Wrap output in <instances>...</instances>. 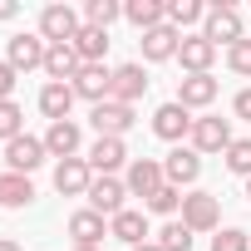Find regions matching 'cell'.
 Segmentation results:
<instances>
[{
	"label": "cell",
	"instance_id": "6da1fadb",
	"mask_svg": "<svg viewBox=\"0 0 251 251\" xmlns=\"http://www.w3.org/2000/svg\"><path fill=\"white\" fill-rule=\"evenodd\" d=\"M202 35L222 50H231L236 40H246V30H241V10L231 5V0H217V5H207V20H202Z\"/></svg>",
	"mask_w": 251,
	"mask_h": 251
},
{
	"label": "cell",
	"instance_id": "7a4b0ae2",
	"mask_svg": "<svg viewBox=\"0 0 251 251\" xmlns=\"http://www.w3.org/2000/svg\"><path fill=\"white\" fill-rule=\"evenodd\" d=\"M79 30H84V15L74 5H45L40 10V40L45 45H74Z\"/></svg>",
	"mask_w": 251,
	"mask_h": 251
},
{
	"label": "cell",
	"instance_id": "3957f363",
	"mask_svg": "<svg viewBox=\"0 0 251 251\" xmlns=\"http://www.w3.org/2000/svg\"><path fill=\"white\" fill-rule=\"evenodd\" d=\"M182 226L197 231H222V202L212 192H182Z\"/></svg>",
	"mask_w": 251,
	"mask_h": 251
},
{
	"label": "cell",
	"instance_id": "277c9868",
	"mask_svg": "<svg viewBox=\"0 0 251 251\" xmlns=\"http://www.w3.org/2000/svg\"><path fill=\"white\" fill-rule=\"evenodd\" d=\"M192 113L177 103V99H168V103H158V113H153V133L163 138V143H173V148H182V138H192Z\"/></svg>",
	"mask_w": 251,
	"mask_h": 251
},
{
	"label": "cell",
	"instance_id": "5b68a950",
	"mask_svg": "<svg viewBox=\"0 0 251 251\" xmlns=\"http://www.w3.org/2000/svg\"><path fill=\"white\" fill-rule=\"evenodd\" d=\"M89 123H94V133H99V138H123L138 118H133V108H128V103L103 99V103H94V108H89Z\"/></svg>",
	"mask_w": 251,
	"mask_h": 251
},
{
	"label": "cell",
	"instance_id": "8992f818",
	"mask_svg": "<svg viewBox=\"0 0 251 251\" xmlns=\"http://www.w3.org/2000/svg\"><path fill=\"white\" fill-rule=\"evenodd\" d=\"M231 143H236V138H231V118H197V123H192V143H187V148L207 158V153H226Z\"/></svg>",
	"mask_w": 251,
	"mask_h": 251
},
{
	"label": "cell",
	"instance_id": "52a82bcc",
	"mask_svg": "<svg viewBox=\"0 0 251 251\" xmlns=\"http://www.w3.org/2000/svg\"><path fill=\"white\" fill-rule=\"evenodd\" d=\"M45 40L40 35H10L5 40V64L15 69V74H30V69H45Z\"/></svg>",
	"mask_w": 251,
	"mask_h": 251
},
{
	"label": "cell",
	"instance_id": "ba28073f",
	"mask_svg": "<svg viewBox=\"0 0 251 251\" xmlns=\"http://www.w3.org/2000/svg\"><path fill=\"white\" fill-rule=\"evenodd\" d=\"M84 163L94 168V177H113L118 168H128V148H123V138H94V148L84 153Z\"/></svg>",
	"mask_w": 251,
	"mask_h": 251
},
{
	"label": "cell",
	"instance_id": "9c48e42d",
	"mask_svg": "<svg viewBox=\"0 0 251 251\" xmlns=\"http://www.w3.org/2000/svg\"><path fill=\"white\" fill-rule=\"evenodd\" d=\"M163 182H168V177H163V163H158V158H133L128 173H123V187H128V197H143V202H148Z\"/></svg>",
	"mask_w": 251,
	"mask_h": 251
},
{
	"label": "cell",
	"instance_id": "30bf717a",
	"mask_svg": "<svg viewBox=\"0 0 251 251\" xmlns=\"http://www.w3.org/2000/svg\"><path fill=\"white\" fill-rule=\"evenodd\" d=\"M69 89H74V99H84V103H103V99L113 94V69H108V64H84Z\"/></svg>",
	"mask_w": 251,
	"mask_h": 251
},
{
	"label": "cell",
	"instance_id": "8fae6325",
	"mask_svg": "<svg viewBox=\"0 0 251 251\" xmlns=\"http://www.w3.org/2000/svg\"><path fill=\"white\" fill-rule=\"evenodd\" d=\"M45 158H50V153H45V138L20 133V138H10V143H5V173H25V177H30Z\"/></svg>",
	"mask_w": 251,
	"mask_h": 251
},
{
	"label": "cell",
	"instance_id": "7c38bea8",
	"mask_svg": "<svg viewBox=\"0 0 251 251\" xmlns=\"http://www.w3.org/2000/svg\"><path fill=\"white\" fill-rule=\"evenodd\" d=\"M89 187H94V168H89L84 158L54 163V192H59V197H89Z\"/></svg>",
	"mask_w": 251,
	"mask_h": 251
},
{
	"label": "cell",
	"instance_id": "4fadbf2b",
	"mask_svg": "<svg viewBox=\"0 0 251 251\" xmlns=\"http://www.w3.org/2000/svg\"><path fill=\"white\" fill-rule=\"evenodd\" d=\"M177 59H182V69H187V74H212V64H217V45H212L202 30H197V35H182Z\"/></svg>",
	"mask_w": 251,
	"mask_h": 251
},
{
	"label": "cell",
	"instance_id": "5bb4252c",
	"mask_svg": "<svg viewBox=\"0 0 251 251\" xmlns=\"http://www.w3.org/2000/svg\"><path fill=\"white\" fill-rule=\"evenodd\" d=\"M79 148H84V133H79V123L74 118H64V123H50L45 128V153L50 158H79Z\"/></svg>",
	"mask_w": 251,
	"mask_h": 251
},
{
	"label": "cell",
	"instance_id": "9a60e30c",
	"mask_svg": "<svg viewBox=\"0 0 251 251\" xmlns=\"http://www.w3.org/2000/svg\"><path fill=\"white\" fill-rule=\"evenodd\" d=\"M177 45H182V35H177L173 25H158V30L138 35V50H143L148 64H168V59H177Z\"/></svg>",
	"mask_w": 251,
	"mask_h": 251
},
{
	"label": "cell",
	"instance_id": "2e32d148",
	"mask_svg": "<svg viewBox=\"0 0 251 251\" xmlns=\"http://www.w3.org/2000/svg\"><path fill=\"white\" fill-rule=\"evenodd\" d=\"M217 94H222V84H217L212 74H187V79L177 84V103H182L187 113H192V108H212Z\"/></svg>",
	"mask_w": 251,
	"mask_h": 251
},
{
	"label": "cell",
	"instance_id": "e0dca14e",
	"mask_svg": "<svg viewBox=\"0 0 251 251\" xmlns=\"http://www.w3.org/2000/svg\"><path fill=\"white\" fill-rule=\"evenodd\" d=\"M163 177H168L173 187H192V182L202 177V153H192V148H173V153L163 158Z\"/></svg>",
	"mask_w": 251,
	"mask_h": 251
},
{
	"label": "cell",
	"instance_id": "ac0fdd59",
	"mask_svg": "<svg viewBox=\"0 0 251 251\" xmlns=\"http://www.w3.org/2000/svg\"><path fill=\"white\" fill-rule=\"evenodd\" d=\"M123 197H128V187H123L118 177H94V187H89V207L99 217H108V222L123 212Z\"/></svg>",
	"mask_w": 251,
	"mask_h": 251
},
{
	"label": "cell",
	"instance_id": "d6986e66",
	"mask_svg": "<svg viewBox=\"0 0 251 251\" xmlns=\"http://www.w3.org/2000/svg\"><path fill=\"white\" fill-rule=\"evenodd\" d=\"M79 69H84V59H79L74 45H50V50H45V74H50V84H74Z\"/></svg>",
	"mask_w": 251,
	"mask_h": 251
},
{
	"label": "cell",
	"instance_id": "ffe728a7",
	"mask_svg": "<svg viewBox=\"0 0 251 251\" xmlns=\"http://www.w3.org/2000/svg\"><path fill=\"white\" fill-rule=\"evenodd\" d=\"M143 94H148V74H143V64H118V69H113V94H108V99H118V103L133 108Z\"/></svg>",
	"mask_w": 251,
	"mask_h": 251
},
{
	"label": "cell",
	"instance_id": "44dd1931",
	"mask_svg": "<svg viewBox=\"0 0 251 251\" xmlns=\"http://www.w3.org/2000/svg\"><path fill=\"white\" fill-rule=\"evenodd\" d=\"M123 20H128L138 35H148V30L168 25V5L163 0H123Z\"/></svg>",
	"mask_w": 251,
	"mask_h": 251
},
{
	"label": "cell",
	"instance_id": "7402d4cb",
	"mask_svg": "<svg viewBox=\"0 0 251 251\" xmlns=\"http://www.w3.org/2000/svg\"><path fill=\"white\" fill-rule=\"evenodd\" d=\"M108 236H118L128 251H133V246H143V241H148V212H133V207H123V212L108 222Z\"/></svg>",
	"mask_w": 251,
	"mask_h": 251
},
{
	"label": "cell",
	"instance_id": "603a6c76",
	"mask_svg": "<svg viewBox=\"0 0 251 251\" xmlns=\"http://www.w3.org/2000/svg\"><path fill=\"white\" fill-rule=\"evenodd\" d=\"M69 236H74V246H99V241L108 236V222H103L94 207H79V212L69 217Z\"/></svg>",
	"mask_w": 251,
	"mask_h": 251
},
{
	"label": "cell",
	"instance_id": "cb8c5ba5",
	"mask_svg": "<svg viewBox=\"0 0 251 251\" xmlns=\"http://www.w3.org/2000/svg\"><path fill=\"white\" fill-rule=\"evenodd\" d=\"M69 108H74V89H69V84H45V89H40V113H45L50 123H64Z\"/></svg>",
	"mask_w": 251,
	"mask_h": 251
},
{
	"label": "cell",
	"instance_id": "d4e9b609",
	"mask_svg": "<svg viewBox=\"0 0 251 251\" xmlns=\"http://www.w3.org/2000/svg\"><path fill=\"white\" fill-rule=\"evenodd\" d=\"M0 202L5 207H30L35 202V182L25 173H0Z\"/></svg>",
	"mask_w": 251,
	"mask_h": 251
},
{
	"label": "cell",
	"instance_id": "484cf974",
	"mask_svg": "<svg viewBox=\"0 0 251 251\" xmlns=\"http://www.w3.org/2000/svg\"><path fill=\"white\" fill-rule=\"evenodd\" d=\"M74 50H79V59H84V64H103V54H108V30L84 25V30L74 35Z\"/></svg>",
	"mask_w": 251,
	"mask_h": 251
},
{
	"label": "cell",
	"instance_id": "4316f807",
	"mask_svg": "<svg viewBox=\"0 0 251 251\" xmlns=\"http://www.w3.org/2000/svg\"><path fill=\"white\" fill-rule=\"evenodd\" d=\"M207 20V5H202V0H168V25L182 35L187 25H202Z\"/></svg>",
	"mask_w": 251,
	"mask_h": 251
},
{
	"label": "cell",
	"instance_id": "83f0119b",
	"mask_svg": "<svg viewBox=\"0 0 251 251\" xmlns=\"http://www.w3.org/2000/svg\"><path fill=\"white\" fill-rule=\"evenodd\" d=\"M118 15H123L118 0H89V5H84V25H94V30H108Z\"/></svg>",
	"mask_w": 251,
	"mask_h": 251
},
{
	"label": "cell",
	"instance_id": "f1b7e54d",
	"mask_svg": "<svg viewBox=\"0 0 251 251\" xmlns=\"http://www.w3.org/2000/svg\"><path fill=\"white\" fill-rule=\"evenodd\" d=\"M20 133H25V108L15 99H5V103H0V143H10Z\"/></svg>",
	"mask_w": 251,
	"mask_h": 251
},
{
	"label": "cell",
	"instance_id": "f546056e",
	"mask_svg": "<svg viewBox=\"0 0 251 251\" xmlns=\"http://www.w3.org/2000/svg\"><path fill=\"white\" fill-rule=\"evenodd\" d=\"M148 212H158V217H173V212H182V187H173V182H163L148 202H143Z\"/></svg>",
	"mask_w": 251,
	"mask_h": 251
},
{
	"label": "cell",
	"instance_id": "4dcf8cb0",
	"mask_svg": "<svg viewBox=\"0 0 251 251\" xmlns=\"http://www.w3.org/2000/svg\"><path fill=\"white\" fill-rule=\"evenodd\" d=\"M222 163H226V173H236V177H251V138H236V143L222 153Z\"/></svg>",
	"mask_w": 251,
	"mask_h": 251
},
{
	"label": "cell",
	"instance_id": "1f68e13d",
	"mask_svg": "<svg viewBox=\"0 0 251 251\" xmlns=\"http://www.w3.org/2000/svg\"><path fill=\"white\" fill-rule=\"evenodd\" d=\"M158 246H163V251H192V231H187L182 222H163Z\"/></svg>",
	"mask_w": 251,
	"mask_h": 251
},
{
	"label": "cell",
	"instance_id": "d6a6232c",
	"mask_svg": "<svg viewBox=\"0 0 251 251\" xmlns=\"http://www.w3.org/2000/svg\"><path fill=\"white\" fill-rule=\"evenodd\" d=\"M212 251H251V231H241V226H222V231L212 236Z\"/></svg>",
	"mask_w": 251,
	"mask_h": 251
},
{
	"label": "cell",
	"instance_id": "836d02e7",
	"mask_svg": "<svg viewBox=\"0 0 251 251\" xmlns=\"http://www.w3.org/2000/svg\"><path fill=\"white\" fill-rule=\"evenodd\" d=\"M226 69L241 74V79H251V40H236V45L226 50Z\"/></svg>",
	"mask_w": 251,
	"mask_h": 251
},
{
	"label": "cell",
	"instance_id": "e575fe53",
	"mask_svg": "<svg viewBox=\"0 0 251 251\" xmlns=\"http://www.w3.org/2000/svg\"><path fill=\"white\" fill-rule=\"evenodd\" d=\"M15 79H20V74H15V69L5 64V59H0V103H5V99L15 94Z\"/></svg>",
	"mask_w": 251,
	"mask_h": 251
},
{
	"label": "cell",
	"instance_id": "d590c367",
	"mask_svg": "<svg viewBox=\"0 0 251 251\" xmlns=\"http://www.w3.org/2000/svg\"><path fill=\"white\" fill-rule=\"evenodd\" d=\"M231 113H236L241 123H251V89H241V94L231 99Z\"/></svg>",
	"mask_w": 251,
	"mask_h": 251
},
{
	"label": "cell",
	"instance_id": "8d00e7d4",
	"mask_svg": "<svg viewBox=\"0 0 251 251\" xmlns=\"http://www.w3.org/2000/svg\"><path fill=\"white\" fill-rule=\"evenodd\" d=\"M20 15V5H10V0H0V20H15Z\"/></svg>",
	"mask_w": 251,
	"mask_h": 251
},
{
	"label": "cell",
	"instance_id": "74e56055",
	"mask_svg": "<svg viewBox=\"0 0 251 251\" xmlns=\"http://www.w3.org/2000/svg\"><path fill=\"white\" fill-rule=\"evenodd\" d=\"M0 251H25V246H20L15 236H0Z\"/></svg>",
	"mask_w": 251,
	"mask_h": 251
},
{
	"label": "cell",
	"instance_id": "f35d334b",
	"mask_svg": "<svg viewBox=\"0 0 251 251\" xmlns=\"http://www.w3.org/2000/svg\"><path fill=\"white\" fill-rule=\"evenodd\" d=\"M133 251H163V246H158V241H143V246H133Z\"/></svg>",
	"mask_w": 251,
	"mask_h": 251
},
{
	"label": "cell",
	"instance_id": "ab89813d",
	"mask_svg": "<svg viewBox=\"0 0 251 251\" xmlns=\"http://www.w3.org/2000/svg\"><path fill=\"white\" fill-rule=\"evenodd\" d=\"M246 202H251V177H246Z\"/></svg>",
	"mask_w": 251,
	"mask_h": 251
},
{
	"label": "cell",
	"instance_id": "60d3db41",
	"mask_svg": "<svg viewBox=\"0 0 251 251\" xmlns=\"http://www.w3.org/2000/svg\"><path fill=\"white\" fill-rule=\"evenodd\" d=\"M74 251H99V246H74Z\"/></svg>",
	"mask_w": 251,
	"mask_h": 251
},
{
	"label": "cell",
	"instance_id": "b9f144b4",
	"mask_svg": "<svg viewBox=\"0 0 251 251\" xmlns=\"http://www.w3.org/2000/svg\"><path fill=\"white\" fill-rule=\"evenodd\" d=\"M0 207H5V202H0Z\"/></svg>",
	"mask_w": 251,
	"mask_h": 251
}]
</instances>
